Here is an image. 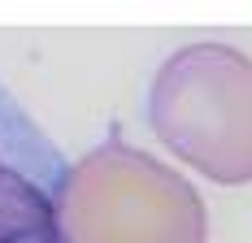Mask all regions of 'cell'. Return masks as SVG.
Segmentation results:
<instances>
[{
  "label": "cell",
  "instance_id": "1",
  "mask_svg": "<svg viewBox=\"0 0 252 243\" xmlns=\"http://www.w3.org/2000/svg\"><path fill=\"white\" fill-rule=\"evenodd\" d=\"M57 235L61 243H209V209L174 165L109 130L65 165Z\"/></svg>",
  "mask_w": 252,
  "mask_h": 243
},
{
  "label": "cell",
  "instance_id": "2",
  "mask_svg": "<svg viewBox=\"0 0 252 243\" xmlns=\"http://www.w3.org/2000/svg\"><path fill=\"white\" fill-rule=\"evenodd\" d=\"M148 126L209 182H252V57L230 44H187L148 87Z\"/></svg>",
  "mask_w": 252,
  "mask_h": 243
},
{
  "label": "cell",
  "instance_id": "3",
  "mask_svg": "<svg viewBox=\"0 0 252 243\" xmlns=\"http://www.w3.org/2000/svg\"><path fill=\"white\" fill-rule=\"evenodd\" d=\"M65 161L0 83V243H61L57 191Z\"/></svg>",
  "mask_w": 252,
  "mask_h": 243
}]
</instances>
